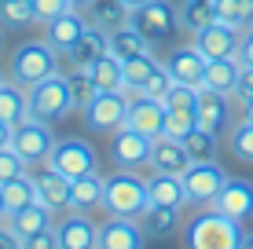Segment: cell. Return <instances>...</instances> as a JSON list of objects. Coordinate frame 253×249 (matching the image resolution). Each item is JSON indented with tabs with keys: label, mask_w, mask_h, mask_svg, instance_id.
Returning a JSON list of instances; mask_svg holds the SVG:
<instances>
[{
	"label": "cell",
	"mask_w": 253,
	"mask_h": 249,
	"mask_svg": "<svg viewBox=\"0 0 253 249\" xmlns=\"http://www.w3.org/2000/svg\"><path fill=\"white\" fill-rule=\"evenodd\" d=\"M22 249H59V235H55V224L33 231V235L22 238Z\"/></svg>",
	"instance_id": "obj_42"
},
{
	"label": "cell",
	"mask_w": 253,
	"mask_h": 249,
	"mask_svg": "<svg viewBox=\"0 0 253 249\" xmlns=\"http://www.w3.org/2000/svg\"><path fill=\"white\" fill-rule=\"evenodd\" d=\"M107 48H110V33L88 22V26H84V33L77 37V44L70 48V51H63L59 59L66 63V70H92V63H95Z\"/></svg>",
	"instance_id": "obj_16"
},
{
	"label": "cell",
	"mask_w": 253,
	"mask_h": 249,
	"mask_svg": "<svg viewBox=\"0 0 253 249\" xmlns=\"http://www.w3.org/2000/svg\"><path fill=\"white\" fill-rule=\"evenodd\" d=\"M110 158H114L118 169H143L147 158H151V136L136 132V128L121 125L114 128V140H110Z\"/></svg>",
	"instance_id": "obj_10"
},
{
	"label": "cell",
	"mask_w": 253,
	"mask_h": 249,
	"mask_svg": "<svg viewBox=\"0 0 253 249\" xmlns=\"http://www.w3.org/2000/svg\"><path fill=\"white\" fill-rule=\"evenodd\" d=\"M88 73H92V81H95L99 92H125V66H121V59L110 48L92 63Z\"/></svg>",
	"instance_id": "obj_26"
},
{
	"label": "cell",
	"mask_w": 253,
	"mask_h": 249,
	"mask_svg": "<svg viewBox=\"0 0 253 249\" xmlns=\"http://www.w3.org/2000/svg\"><path fill=\"white\" fill-rule=\"evenodd\" d=\"M48 165L59 169L66 179H77V176L99 169V154H95V147L88 140L66 136V140H55V147H51V154H48Z\"/></svg>",
	"instance_id": "obj_6"
},
{
	"label": "cell",
	"mask_w": 253,
	"mask_h": 249,
	"mask_svg": "<svg viewBox=\"0 0 253 249\" xmlns=\"http://www.w3.org/2000/svg\"><path fill=\"white\" fill-rule=\"evenodd\" d=\"M195 4H216V0H195Z\"/></svg>",
	"instance_id": "obj_55"
},
{
	"label": "cell",
	"mask_w": 253,
	"mask_h": 249,
	"mask_svg": "<svg viewBox=\"0 0 253 249\" xmlns=\"http://www.w3.org/2000/svg\"><path fill=\"white\" fill-rule=\"evenodd\" d=\"M242 107V121H253V99H246V103H239Z\"/></svg>",
	"instance_id": "obj_49"
},
{
	"label": "cell",
	"mask_w": 253,
	"mask_h": 249,
	"mask_svg": "<svg viewBox=\"0 0 253 249\" xmlns=\"http://www.w3.org/2000/svg\"><path fill=\"white\" fill-rule=\"evenodd\" d=\"M22 173H30V165H26L11 147H4V150H0V183H7V179H15Z\"/></svg>",
	"instance_id": "obj_41"
},
{
	"label": "cell",
	"mask_w": 253,
	"mask_h": 249,
	"mask_svg": "<svg viewBox=\"0 0 253 249\" xmlns=\"http://www.w3.org/2000/svg\"><path fill=\"white\" fill-rule=\"evenodd\" d=\"M143 227L132 216H110L99 224L95 249H143Z\"/></svg>",
	"instance_id": "obj_15"
},
{
	"label": "cell",
	"mask_w": 253,
	"mask_h": 249,
	"mask_svg": "<svg viewBox=\"0 0 253 249\" xmlns=\"http://www.w3.org/2000/svg\"><path fill=\"white\" fill-rule=\"evenodd\" d=\"M128 22L143 33V40L162 44L180 30V7H172V0H147L143 7H136L128 15Z\"/></svg>",
	"instance_id": "obj_5"
},
{
	"label": "cell",
	"mask_w": 253,
	"mask_h": 249,
	"mask_svg": "<svg viewBox=\"0 0 253 249\" xmlns=\"http://www.w3.org/2000/svg\"><path fill=\"white\" fill-rule=\"evenodd\" d=\"M103 191H107V176L95 173H84L70 183V213H92V209H103Z\"/></svg>",
	"instance_id": "obj_21"
},
{
	"label": "cell",
	"mask_w": 253,
	"mask_h": 249,
	"mask_svg": "<svg viewBox=\"0 0 253 249\" xmlns=\"http://www.w3.org/2000/svg\"><path fill=\"white\" fill-rule=\"evenodd\" d=\"M11 132H15L11 125H4V121H0V150H4V147H11Z\"/></svg>",
	"instance_id": "obj_48"
},
{
	"label": "cell",
	"mask_w": 253,
	"mask_h": 249,
	"mask_svg": "<svg viewBox=\"0 0 253 249\" xmlns=\"http://www.w3.org/2000/svg\"><path fill=\"white\" fill-rule=\"evenodd\" d=\"M110 51L125 63V59L147 55V51H151V40H143V33H139L132 22H125V26H118V30L110 33Z\"/></svg>",
	"instance_id": "obj_31"
},
{
	"label": "cell",
	"mask_w": 253,
	"mask_h": 249,
	"mask_svg": "<svg viewBox=\"0 0 253 249\" xmlns=\"http://www.w3.org/2000/svg\"><path fill=\"white\" fill-rule=\"evenodd\" d=\"M51 147H55V136H51V125L37 121V117H26L22 125H15L11 132V150L19 154L26 165H41V161H48Z\"/></svg>",
	"instance_id": "obj_7"
},
{
	"label": "cell",
	"mask_w": 253,
	"mask_h": 249,
	"mask_svg": "<svg viewBox=\"0 0 253 249\" xmlns=\"http://www.w3.org/2000/svg\"><path fill=\"white\" fill-rule=\"evenodd\" d=\"M239 249H253V231H246V235H242V246Z\"/></svg>",
	"instance_id": "obj_51"
},
{
	"label": "cell",
	"mask_w": 253,
	"mask_h": 249,
	"mask_svg": "<svg viewBox=\"0 0 253 249\" xmlns=\"http://www.w3.org/2000/svg\"><path fill=\"white\" fill-rule=\"evenodd\" d=\"M37 22L33 15V0H0V26L7 30H26Z\"/></svg>",
	"instance_id": "obj_35"
},
{
	"label": "cell",
	"mask_w": 253,
	"mask_h": 249,
	"mask_svg": "<svg viewBox=\"0 0 253 249\" xmlns=\"http://www.w3.org/2000/svg\"><path fill=\"white\" fill-rule=\"evenodd\" d=\"M216 11V22L231 26V30H246V26H253V0H216L213 4Z\"/></svg>",
	"instance_id": "obj_32"
},
{
	"label": "cell",
	"mask_w": 253,
	"mask_h": 249,
	"mask_svg": "<svg viewBox=\"0 0 253 249\" xmlns=\"http://www.w3.org/2000/svg\"><path fill=\"white\" fill-rule=\"evenodd\" d=\"M195 114H198V128H206V132H216V136H220L224 128H228V121H231V96H220V92L198 88Z\"/></svg>",
	"instance_id": "obj_20"
},
{
	"label": "cell",
	"mask_w": 253,
	"mask_h": 249,
	"mask_svg": "<svg viewBox=\"0 0 253 249\" xmlns=\"http://www.w3.org/2000/svg\"><path fill=\"white\" fill-rule=\"evenodd\" d=\"M125 114H128V92H99L81 117L92 132H114L125 125Z\"/></svg>",
	"instance_id": "obj_9"
},
{
	"label": "cell",
	"mask_w": 253,
	"mask_h": 249,
	"mask_svg": "<svg viewBox=\"0 0 253 249\" xmlns=\"http://www.w3.org/2000/svg\"><path fill=\"white\" fill-rule=\"evenodd\" d=\"M0 198H4L7 213H19V209H26V205L41 202L37 198V183H33V173H22V176L7 179V183H0Z\"/></svg>",
	"instance_id": "obj_29"
},
{
	"label": "cell",
	"mask_w": 253,
	"mask_h": 249,
	"mask_svg": "<svg viewBox=\"0 0 253 249\" xmlns=\"http://www.w3.org/2000/svg\"><path fill=\"white\" fill-rule=\"evenodd\" d=\"M180 213L184 209H169V205H151L147 202V209L139 213V227H143V235L147 238H169V235H176V227H180Z\"/></svg>",
	"instance_id": "obj_24"
},
{
	"label": "cell",
	"mask_w": 253,
	"mask_h": 249,
	"mask_svg": "<svg viewBox=\"0 0 253 249\" xmlns=\"http://www.w3.org/2000/svg\"><path fill=\"white\" fill-rule=\"evenodd\" d=\"M59 70V51L48 44V40H22L19 48L11 51V63H7V81L22 84V88H33L37 81H44Z\"/></svg>",
	"instance_id": "obj_2"
},
{
	"label": "cell",
	"mask_w": 253,
	"mask_h": 249,
	"mask_svg": "<svg viewBox=\"0 0 253 249\" xmlns=\"http://www.w3.org/2000/svg\"><path fill=\"white\" fill-rule=\"evenodd\" d=\"M55 235H59V249H95V235H99V224L88 216V213H63L55 220Z\"/></svg>",
	"instance_id": "obj_14"
},
{
	"label": "cell",
	"mask_w": 253,
	"mask_h": 249,
	"mask_svg": "<svg viewBox=\"0 0 253 249\" xmlns=\"http://www.w3.org/2000/svg\"><path fill=\"white\" fill-rule=\"evenodd\" d=\"M84 26H88L84 11H74V7H70V11H63L59 19H51V22H48L44 40H48V44L59 51V55H63V51H70V48L77 44V37L84 33Z\"/></svg>",
	"instance_id": "obj_22"
},
{
	"label": "cell",
	"mask_w": 253,
	"mask_h": 249,
	"mask_svg": "<svg viewBox=\"0 0 253 249\" xmlns=\"http://www.w3.org/2000/svg\"><path fill=\"white\" fill-rule=\"evenodd\" d=\"M7 224L15 227V235L26 238V235H33V231L55 224V213H51L44 202H33V205H26V209H19V213H7Z\"/></svg>",
	"instance_id": "obj_30"
},
{
	"label": "cell",
	"mask_w": 253,
	"mask_h": 249,
	"mask_svg": "<svg viewBox=\"0 0 253 249\" xmlns=\"http://www.w3.org/2000/svg\"><path fill=\"white\" fill-rule=\"evenodd\" d=\"M231 99L235 103L253 99V66H242V70H239V81H235V96Z\"/></svg>",
	"instance_id": "obj_45"
},
{
	"label": "cell",
	"mask_w": 253,
	"mask_h": 249,
	"mask_svg": "<svg viewBox=\"0 0 253 249\" xmlns=\"http://www.w3.org/2000/svg\"><path fill=\"white\" fill-rule=\"evenodd\" d=\"M231 154L253 165V121H239L231 128Z\"/></svg>",
	"instance_id": "obj_39"
},
{
	"label": "cell",
	"mask_w": 253,
	"mask_h": 249,
	"mask_svg": "<svg viewBox=\"0 0 253 249\" xmlns=\"http://www.w3.org/2000/svg\"><path fill=\"white\" fill-rule=\"evenodd\" d=\"M147 4V0H125V7H128V11H136V7H143Z\"/></svg>",
	"instance_id": "obj_52"
},
{
	"label": "cell",
	"mask_w": 253,
	"mask_h": 249,
	"mask_svg": "<svg viewBox=\"0 0 253 249\" xmlns=\"http://www.w3.org/2000/svg\"><path fill=\"white\" fill-rule=\"evenodd\" d=\"M4 44H7V26H0V51H4Z\"/></svg>",
	"instance_id": "obj_53"
},
{
	"label": "cell",
	"mask_w": 253,
	"mask_h": 249,
	"mask_svg": "<svg viewBox=\"0 0 253 249\" xmlns=\"http://www.w3.org/2000/svg\"><path fill=\"white\" fill-rule=\"evenodd\" d=\"M147 165L154 169V173H172V176H184L187 165H191V154L184 147V140H172V136H154L151 140V158H147Z\"/></svg>",
	"instance_id": "obj_18"
},
{
	"label": "cell",
	"mask_w": 253,
	"mask_h": 249,
	"mask_svg": "<svg viewBox=\"0 0 253 249\" xmlns=\"http://www.w3.org/2000/svg\"><path fill=\"white\" fill-rule=\"evenodd\" d=\"M180 179L187 191V205H213L220 187L228 183V173L220 169V161H191Z\"/></svg>",
	"instance_id": "obj_8"
},
{
	"label": "cell",
	"mask_w": 253,
	"mask_h": 249,
	"mask_svg": "<svg viewBox=\"0 0 253 249\" xmlns=\"http://www.w3.org/2000/svg\"><path fill=\"white\" fill-rule=\"evenodd\" d=\"M195 128H198L195 107H169V114H165V136H172V140H184V136L195 132Z\"/></svg>",
	"instance_id": "obj_38"
},
{
	"label": "cell",
	"mask_w": 253,
	"mask_h": 249,
	"mask_svg": "<svg viewBox=\"0 0 253 249\" xmlns=\"http://www.w3.org/2000/svg\"><path fill=\"white\" fill-rule=\"evenodd\" d=\"M209 209L224 213V216L239 220V224L253 220V183L250 179H239V176H228V183L220 187V194L213 198Z\"/></svg>",
	"instance_id": "obj_11"
},
{
	"label": "cell",
	"mask_w": 253,
	"mask_h": 249,
	"mask_svg": "<svg viewBox=\"0 0 253 249\" xmlns=\"http://www.w3.org/2000/svg\"><path fill=\"white\" fill-rule=\"evenodd\" d=\"M66 4H70V7H74V11H84V7H88V4H92V0H66Z\"/></svg>",
	"instance_id": "obj_50"
},
{
	"label": "cell",
	"mask_w": 253,
	"mask_h": 249,
	"mask_svg": "<svg viewBox=\"0 0 253 249\" xmlns=\"http://www.w3.org/2000/svg\"><path fill=\"white\" fill-rule=\"evenodd\" d=\"M30 117V103H26V88L15 81H4L0 84V121L4 125H22Z\"/></svg>",
	"instance_id": "obj_28"
},
{
	"label": "cell",
	"mask_w": 253,
	"mask_h": 249,
	"mask_svg": "<svg viewBox=\"0 0 253 249\" xmlns=\"http://www.w3.org/2000/svg\"><path fill=\"white\" fill-rule=\"evenodd\" d=\"M63 11H70V4L66 0H33V15H37V22H51V19H59Z\"/></svg>",
	"instance_id": "obj_43"
},
{
	"label": "cell",
	"mask_w": 253,
	"mask_h": 249,
	"mask_svg": "<svg viewBox=\"0 0 253 249\" xmlns=\"http://www.w3.org/2000/svg\"><path fill=\"white\" fill-rule=\"evenodd\" d=\"M33 183H37V198L44 202L51 213H66L70 209V183H74V179H66L59 169H51L48 161L33 165Z\"/></svg>",
	"instance_id": "obj_17"
},
{
	"label": "cell",
	"mask_w": 253,
	"mask_h": 249,
	"mask_svg": "<svg viewBox=\"0 0 253 249\" xmlns=\"http://www.w3.org/2000/svg\"><path fill=\"white\" fill-rule=\"evenodd\" d=\"M26 103H30V117H37V121H44V125H59L70 110H74L66 73L55 70L51 77L37 81L33 88H26Z\"/></svg>",
	"instance_id": "obj_3"
},
{
	"label": "cell",
	"mask_w": 253,
	"mask_h": 249,
	"mask_svg": "<svg viewBox=\"0 0 253 249\" xmlns=\"http://www.w3.org/2000/svg\"><path fill=\"white\" fill-rule=\"evenodd\" d=\"M195 99H198V88H191V84H176V81H172L169 96H165L162 103H165V107H195Z\"/></svg>",
	"instance_id": "obj_44"
},
{
	"label": "cell",
	"mask_w": 253,
	"mask_h": 249,
	"mask_svg": "<svg viewBox=\"0 0 253 249\" xmlns=\"http://www.w3.org/2000/svg\"><path fill=\"white\" fill-rule=\"evenodd\" d=\"M206 63H209V59H206L195 44H184V48H172V55L165 59V70L172 73V81H176V84H191V88H202Z\"/></svg>",
	"instance_id": "obj_19"
},
{
	"label": "cell",
	"mask_w": 253,
	"mask_h": 249,
	"mask_svg": "<svg viewBox=\"0 0 253 249\" xmlns=\"http://www.w3.org/2000/svg\"><path fill=\"white\" fill-rule=\"evenodd\" d=\"M125 92L128 96H136L139 88H143V81L147 77L154 73V66H158V59L151 55V51H147V55H136V59H125Z\"/></svg>",
	"instance_id": "obj_36"
},
{
	"label": "cell",
	"mask_w": 253,
	"mask_h": 249,
	"mask_svg": "<svg viewBox=\"0 0 253 249\" xmlns=\"http://www.w3.org/2000/svg\"><path fill=\"white\" fill-rule=\"evenodd\" d=\"M169 88H172V73L165 70V63L154 66V73L143 81V88L136 92V96H151V99H165L169 96Z\"/></svg>",
	"instance_id": "obj_40"
},
{
	"label": "cell",
	"mask_w": 253,
	"mask_h": 249,
	"mask_svg": "<svg viewBox=\"0 0 253 249\" xmlns=\"http://www.w3.org/2000/svg\"><path fill=\"white\" fill-rule=\"evenodd\" d=\"M4 81H7V77H4V70H0V84H4Z\"/></svg>",
	"instance_id": "obj_56"
},
{
	"label": "cell",
	"mask_w": 253,
	"mask_h": 249,
	"mask_svg": "<svg viewBox=\"0 0 253 249\" xmlns=\"http://www.w3.org/2000/svg\"><path fill=\"white\" fill-rule=\"evenodd\" d=\"M128 15L132 11L125 7V0H92V4L84 7V19L92 26H99V30H107V33H114L118 26H125Z\"/></svg>",
	"instance_id": "obj_27"
},
{
	"label": "cell",
	"mask_w": 253,
	"mask_h": 249,
	"mask_svg": "<svg viewBox=\"0 0 253 249\" xmlns=\"http://www.w3.org/2000/svg\"><path fill=\"white\" fill-rule=\"evenodd\" d=\"M242 63L239 59H209L202 73V88L220 92V96H235V81H239Z\"/></svg>",
	"instance_id": "obj_25"
},
{
	"label": "cell",
	"mask_w": 253,
	"mask_h": 249,
	"mask_svg": "<svg viewBox=\"0 0 253 249\" xmlns=\"http://www.w3.org/2000/svg\"><path fill=\"white\" fill-rule=\"evenodd\" d=\"M184 147L191 154V161H216V154H220V136L206 132V128H195V132L184 136Z\"/></svg>",
	"instance_id": "obj_34"
},
{
	"label": "cell",
	"mask_w": 253,
	"mask_h": 249,
	"mask_svg": "<svg viewBox=\"0 0 253 249\" xmlns=\"http://www.w3.org/2000/svg\"><path fill=\"white\" fill-rule=\"evenodd\" d=\"M66 84H70V99H74L77 114H84L88 103L99 96V88H95V81H92L88 70H66Z\"/></svg>",
	"instance_id": "obj_33"
},
{
	"label": "cell",
	"mask_w": 253,
	"mask_h": 249,
	"mask_svg": "<svg viewBox=\"0 0 253 249\" xmlns=\"http://www.w3.org/2000/svg\"><path fill=\"white\" fill-rule=\"evenodd\" d=\"M7 220V205H4V198H0V224Z\"/></svg>",
	"instance_id": "obj_54"
},
{
	"label": "cell",
	"mask_w": 253,
	"mask_h": 249,
	"mask_svg": "<svg viewBox=\"0 0 253 249\" xmlns=\"http://www.w3.org/2000/svg\"><path fill=\"white\" fill-rule=\"evenodd\" d=\"M184 235H187V249H239L246 224H239V220L224 216L216 209H206L187 220Z\"/></svg>",
	"instance_id": "obj_1"
},
{
	"label": "cell",
	"mask_w": 253,
	"mask_h": 249,
	"mask_svg": "<svg viewBox=\"0 0 253 249\" xmlns=\"http://www.w3.org/2000/svg\"><path fill=\"white\" fill-rule=\"evenodd\" d=\"M147 202L151 205H169V209H184L187 205L184 179L172 176V173H154L147 179Z\"/></svg>",
	"instance_id": "obj_23"
},
{
	"label": "cell",
	"mask_w": 253,
	"mask_h": 249,
	"mask_svg": "<svg viewBox=\"0 0 253 249\" xmlns=\"http://www.w3.org/2000/svg\"><path fill=\"white\" fill-rule=\"evenodd\" d=\"M165 114H169V107H165L162 99H151V96H128L125 125L154 140V136L165 132Z\"/></svg>",
	"instance_id": "obj_12"
},
{
	"label": "cell",
	"mask_w": 253,
	"mask_h": 249,
	"mask_svg": "<svg viewBox=\"0 0 253 249\" xmlns=\"http://www.w3.org/2000/svg\"><path fill=\"white\" fill-rule=\"evenodd\" d=\"M191 44L206 59H235L239 55V30H231L224 22H209L198 33H191Z\"/></svg>",
	"instance_id": "obj_13"
},
{
	"label": "cell",
	"mask_w": 253,
	"mask_h": 249,
	"mask_svg": "<svg viewBox=\"0 0 253 249\" xmlns=\"http://www.w3.org/2000/svg\"><path fill=\"white\" fill-rule=\"evenodd\" d=\"M147 209V179H139L132 169H118L107 176L103 191V213L107 216H139Z\"/></svg>",
	"instance_id": "obj_4"
},
{
	"label": "cell",
	"mask_w": 253,
	"mask_h": 249,
	"mask_svg": "<svg viewBox=\"0 0 253 249\" xmlns=\"http://www.w3.org/2000/svg\"><path fill=\"white\" fill-rule=\"evenodd\" d=\"M0 249H22V235H15V227L7 224H0Z\"/></svg>",
	"instance_id": "obj_47"
},
{
	"label": "cell",
	"mask_w": 253,
	"mask_h": 249,
	"mask_svg": "<svg viewBox=\"0 0 253 249\" xmlns=\"http://www.w3.org/2000/svg\"><path fill=\"white\" fill-rule=\"evenodd\" d=\"M216 22V11L213 4H195V0H180V30H191L198 33L202 26Z\"/></svg>",
	"instance_id": "obj_37"
},
{
	"label": "cell",
	"mask_w": 253,
	"mask_h": 249,
	"mask_svg": "<svg viewBox=\"0 0 253 249\" xmlns=\"http://www.w3.org/2000/svg\"><path fill=\"white\" fill-rule=\"evenodd\" d=\"M239 59L242 66H253V26H246V30L239 33Z\"/></svg>",
	"instance_id": "obj_46"
}]
</instances>
